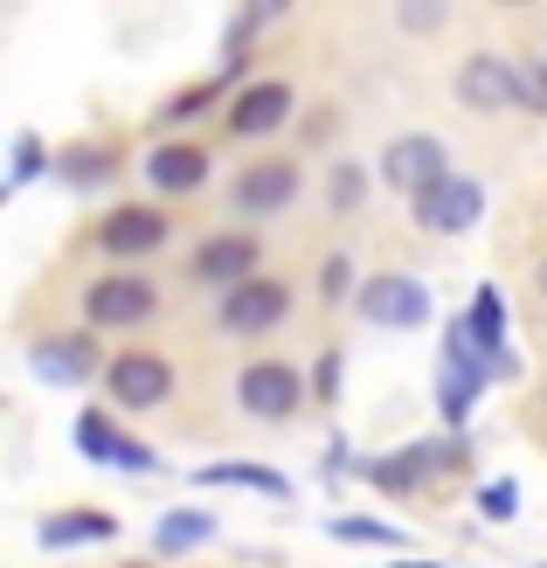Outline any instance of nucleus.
Wrapping results in <instances>:
<instances>
[{
    "mask_svg": "<svg viewBox=\"0 0 547 568\" xmlns=\"http://www.w3.org/2000/svg\"><path fill=\"white\" fill-rule=\"evenodd\" d=\"M457 98H465L472 111H534L527 70H513L506 55H493V49L465 55V70H457Z\"/></svg>",
    "mask_w": 547,
    "mask_h": 568,
    "instance_id": "f257e3e1",
    "label": "nucleus"
},
{
    "mask_svg": "<svg viewBox=\"0 0 547 568\" xmlns=\"http://www.w3.org/2000/svg\"><path fill=\"white\" fill-rule=\"evenodd\" d=\"M382 174H388V187H402V194H416V202H423L429 187L450 181V153H444V139L409 132V139H395V146H388Z\"/></svg>",
    "mask_w": 547,
    "mask_h": 568,
    "instance_id": "f03ea898",
    "label": "nucleus"
},
{
    "mask_svg": "<svg viewBox=\"0 0 547 568\" xmlns=\"http://www.w3.org/2000/svg\"><path fill=\"white\" fill-rule=\"evenodd\" d=\"M83 312H91V326L125 333L139 320H153V284L146 277H98L91 298H83Z\"/></svg>",
    "mask_w": 547,
    "mask_h": 568,
    "instance_id": "7ed1b4c3",
    "label": "nucleus"
},
{
    "mask_svg": "<svg viewBox=\"0 0 547 568\" xmlns=\"http://www.w3.org/2000/svg\"><path fill=\"white\" fill-rule=\"evenodd\" d=\"M104 388H111V403L119 409H153L166 388H174V367H166L160 354H119L111 361V375H104Z\"/></svg>",
    "mask_w": 547,
    "mask_h": 568,
    "instance_id": "20e7f679",
    "label": "nucleus"
},
{
    "mask_svg": "<svg viewBox=\"0 0 547 568\" xmlns=\"http://www.w3.org/2000/svg\"><path fill=\"white\" fill-rule=\"evenodd\" d=\"M284 312H292V292H284L277 277H250V284H236V292L222 298V326L229 333H264V326H277Z\"/></svg>",
    "mask_w": 547,
    "mask_h": 568,
    "instance_id": "39448f33",
    "label": "nucleus"
},
{
    "mask_svg": "<svg viewBox=\"0 0 547 568\" xmlns=\"http://www.w3.org/2000/svg\"><path fill=\"white\" fill-rule=\"evenodd\" d=\"M298 403H305V382H298L284 361H256L250 375H243V409H250V416L284 423V416H292Z\"/></svg>",
    "mask_w": 547,
    "mask_h": 568,
    "instance_id": "423d86ee",
    "label": "nucleus"
},
{
    "mask_svg": "<svg viewBox=\"0 0 547 568\" xmlns=\"http://www.w3.org/2000/svg\"><path fill=\"white\" fill-rule=\"evenodd\" d=\"M361 312H367V320L374 326H423L429 320V298H423V284L416 277H374L367 284V292H361Z\"/></svg>",
    "mask_w": 547,
    "mask_h": 568,
    "instance_id": "0eeeda50",
    "label": "nucleus"
},
{
    "mask_svg": "<svg viewBox=\"0 0 547 568\" xmlns=\"http://www.w3.org/2000/svg\"><path fill=\"white\" fill-rule=\"evenodd\" d=\"M478 209H485V194L465 174H450L444 187H429L423 202H416V222H423V230H437V236H457V230H472V222H478Z\"/></svg>",
    "mask_w": 547,
    "mask_h": 568,
    "instance_id": "6e6552de",
    "label": "nucleus"
},
{
    "mask_svg": "<svg viewBox=\"0 0 547 568\" xmlns=\"http://www.w3.org/2000/svg\"><path fill=\"white\" fill-rule=\"evenodd\" d=\"M284 119H292V91H284V83H250V91L229 104V132L236 139H264Z\"/></svg>",
    "mask_w": 547,
    "mask_h": 568,
    "instance_id": "1a4fd4ad",
    "label": "nucleus"
},
{
    "mask_svg": "<svg viewBox=\"0 0 547 568\" xmlns=\"http://www.w3.org/2000/svg\"><path fill=\"white\" fill-rule=\"evenodd\" d=\"M298 194V166L292 160H256L250 174L236 181V209L243 215H271V209H284Z\"/></svg>",
    "mask_w": 547,
    "mask_h": 568,
    "instance_id": "9d476101",
    "label": "nucleus"
},
{
    "mask_svg": "<svg viewBox=\"0 0 547 568\" xmlns=\"http://www.w3.org/2000/svg\"><path fill=\"white\" fill-rule=\"evenodd\" d=\"M166 230H174V222L153 215V209H119L104 222V250H111V257H146V250L166 243Z\"/></svg>",
    "mask_w": 547,
    "mask_h": 568,
    "instance_id": "9b49d317",
    "label": "nucleus"
},
{
    "mask_svg": "<svg viewBox=\"0 0 547 568\" xmlns=\"http://www.w3.org/2000/svg\"><path fill=\"white\" fill-rule=\"evenodd\" d=\"M77 444H83V458H98V465H132V471H153V450H146V444H132V437H119L104 416H77Z\"/></svg>",
    "mask_w": 547,
    "mask_h": 568,
    "instance_id": "f8f14e48",
    "label": "nucleus"
},
{
    "mask_svg": "<svg viewBox=\"0 0 547 568\" xmlns=\"http://www.w3.org/2000/svg\"><path fill=\"white\" fill-rule=\"evenodd\" d=\"M250 271H256V243L250 236H215V243H201V257H194V277H209V284L229 277V292L250 284Z\"/></svg>",
    "mask_w": 547,
    "mask_h": 568,
    "instance_id": "ddd939ff",
    "label": "nucleus"
},
{
    "mask_svg": "<svg viewBox=\"0 0 547 568\" xmlns=\"http://www.w3.org/2000/svg\"><path fill=\"white\" fill-rule=\"evenodd\" d=\"M146 174H153V187H166V194H188V187L209 181V153H194V146H160V153L146 160Z\"/></svg>",
    "mask_w": 547,
    "mask_h": 568,
    "instance_id": "4468645a",
    "label": "nucleus"
},
{
    "mask_svg": "<svg viewBox=\"0 0 547 568\" xmlns=\"http://www.w3.org/2000/svg\"><path fill=\"white\" fill-rule=\"evenodd\" d=\"M465 326H472V339H478V347L499 361V339H506V298L493 292V284H485V292L472 298V320H465Z\"/></svg>",
    "mask_w": 547,
    "mask_h": 568,
    "instance_id": "2eb2a0df",
    "label": "nucleus"
},
{
    "mask_svg": "<svg viewBox=\"0 0 547 568\" xmlns=\"http://www.w3.org/2000/svg\"><path fill=\"white\" fill-rule=\"evenodd\" d=\"M42 541H49V548H70V541H111V520H104V514H63V520H42Z\"/></svg>",
    "mask_w": 547,
    "mask_h": 568,
    "instance_id": "dca6fc26",
    "label": "nucleus"
},
{
    "mask_svg": "<svg viewBox=\"0 0 547 568\" xmlns=\"http://www.w3.org/2000/svg\"><path fill=\"white\" fill-rule=\"evenodd\" d=\"M28 367L49 375V382H77L83 367H91V354H83V339H70V347H36V354H28Z\"/></svg>",
    "mask_w": 547,
    "mask_h": 568,
    "instance_id": "f3484780",
    "label": "nucleus"
},
{
    "mask_svg": "<svg viewBox=\"0 0 547 568\" xmlns=\"http://www.w3.org/2000/svg\"><path fill=\"white\" fill-rule=\"evenodd\" d=\"M209 534H215V520H209V514H174V520H160L153 541H160V555H181V548H201Z\"/></svg>",
    "mask_w": 547,
    "mask_h": 568,
    "instance_id": "a211bd4d",
    "label": "nucleus"
},
{
    "mask_svg": "<svg viewBox=\"0 0 547 568\" xmlns=\"http://www.w3.org/2000/svg\"><path fill=\"white\" fill-rule=\"evenodd\" d=\"M201 486H256V493H292V486H284V478L277 471H264V465H209V471H201Z\"/></svg>",
    "mask_w": 547,
    "mask_h": 568,
    "instance_id": "6ab92c4d",
    "label": "nucleus"
},
{
    "mask_svg": "<svg viewBox=\"0 0 547 568\" xmlns=\"http://www.w3.org/2000/svg\"><path fill=\"white\" fill-rule=\"evenodd\" d=\"M429 458H437V450H409V458H382V465H374V486H388V493H409L416 478L429 471Z\"/></svg>",
    "mask_w": 547,
    "mask_h": 568,
    "instance_id": "aec40b11",
    "label": "nucleus"
},
{
    "mask_svg": "<svg viewBox=\"0 0 547 568\" xmlns=\"http://www.w3.org/2000/svg\"><path fill=\"white\" fill-rule=\"evenodd\" d=\"M55 166H63V181H77V187H83V181H98L104 166H111V153H104V146H77V153H63Z\"/></svg>",
    "mask_w": 547,
    "mask_h": 568,
    "instance_id": "412c9836",
    "label": "nucleus"
},
{
    "mask_svg": "<svg viewBox=\"0 0 547 568\" xmlns=\"http://www.w3.org/2000/svg\"><path fill=\"white\" fill-rule=\"evenodd\" d=\"M333 534H340V541H374V548H402V534H395V527H382V520H340Z\"/></svg>",
    "mask_w": 547,
    "mask_h": 568,
    "instance_id": "4be33fe9",
    "label": "nucleus"
},
{
    "mask_svg": "<svg viewBox=\"0 0 547 568\" xmlns=\"http://www.w3.org/2000/svg\"><path fill=\"white\" fill-rule=\"evenodd\" d=\"M222 98V83H209V91H181L174 104H166V119H174V125H188V119H201V111H209Z\"/></svg>",
    "mask_w": 547,
    "mask_h": 568,
    "instance_id": "5701e85b",
    "label": "nucleus"
},
{
    "mask_svg": "<svg viewBox=\"0 0 547 568\" xmlns=\"http://www.w3.org/2000/svg\"><path fill=\"white\" fill-rule=\"evenodd\" d=\"M478 506H485L493 520H513V506H520V493H513V478H499V486H485V493H478Z\"/></svg>",
    "mask_w": 547,
    "mask_h": 568,
    "instance_id": "b1692460",
    "label": "nucleus"
},
{
    "mask_svg": "<svg viewBox=\"0 0 547 568\" xmlns=\"http://www.w3.org/2000/svg\"><path fill=\"white\" fill-rule=\"evenodd\" d=\"M14 160H21V166H14V181H36V174H42V146H36V139H21Z\"/></svg>",
    "mask_w": 547,
    "mask_h": 568,
    "instance_id": "393cba45",
    "label": "nucleus"
},
{
    "mask_svg": "<svg viewBox=\"0 0 547 568\" xmlns=\"http://www.w3.org/2000/svg\"><path fill=\"white\" fill-rule=\"evenodd\" d=\"M333 202H340V209L361 202V174H354V166H340V174H333Z\"/></svg>",
    "mask_w": 547,
    "mask_h": 568,
    "instance_id": "a878e982",
    "label": "nucleus"
},
{
    "mask_svg": "<svg viewBox=\"0 0 547 568\" xmlns=\"http://www.w3.org/2000/svg\"><path fill=\"white\" fill-rule=\"evenodd\" d=\"M320 292H326V298H340V292H347V264H340V257L320 271Z\"/></svg>",
    "mask_w": 547,
    "mask_h": 568,
    "instance_id": "bb28decb",
    "label": "nucleus"
},
{
    "mask_svg": "<svg viewBox=\"0 0 547 568\" xmlns=\"http://www.w3.org/2000/svg\"><path fill=\"white\" fill-rule=\"evenodd\" d=\"M333 388H340V354L320 361V388H312V395H326V403H333Z\"/></svg>",
    "mask_w": 547,
    "mask_h": 568,
    "instance_id": "cd10ccee",
    "label": "nucleus"
},
{
    "mask_svg": "<svg viewBox=\"0 0 547 568\" xmlns=\"http://www.w3.org/2000/svg\"><path fill=\"white\" fill-rule=\"evenodd\" d=\"M527 91H534V111H547V63L527 70Z\"/></svg>",
    "mask_w": 547,
    "mask_h": 568,
    "instance_id": "c85d7f7f",
    "label": "nucleus"
},
{
    "mask_svg": "<svg viewBox=\"0 0 547 568\" xmlns=\"http://www.w3.org/2000/svg\"><path fill=\"white\" fill-rule=\"evenodd\" d=\"M395 568H429V561H395Z\"/></svg>",
    "mask_w": 547,
    "mask_h": 568,
    "instance_id": "c756f323",
    "label": "nucleus"
},
{
    "mask_svg": "<svg viewBox=\"0 0 547 568\" xmlns=\"http://www.w3.org/2000/svg\"><path fill=\"white\" fill-rule=\"evenodd\" d=\"M540 284H547V264H540Z\"/></svg>",
    "mask_w": 547,
    "mask_h": 568,
    "instance_id": "7c9ffc66",
    "label": "nucleus"
}]
</instances>
